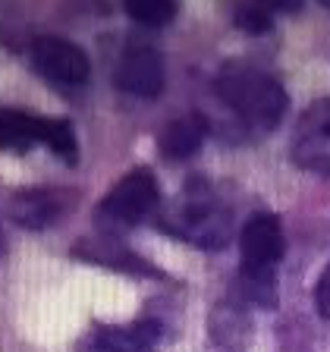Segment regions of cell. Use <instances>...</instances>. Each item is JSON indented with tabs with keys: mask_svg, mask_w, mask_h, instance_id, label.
I'll return each instance as SVG.
<instances>
[{
	"mask_svg": "<svg viewBox=\"0 0 330 352\" xmlns=\"http://www.w3.org/2000/svg\"><path fill=\"white\" fill-rule=\"evenodd\" d=\"M79 205V192L66 189V186H35V189H22L10 201V220L25 230H47L57 227L69 211Z\"/></svg>",
	"mask_w": 330,
	"mask_h": 352,
	"instance_id": "cell-5",
	"label": "cell"
},
{
	"mask_svg": "<svg viewBox=\"0 0 330 352\" xmlns=\"http://www.w3.org/2000/svg\"><path fill=\"white\" fill-rule=\"evenodd\" d=\"M286 249L283 239V223H280L277 214H252L245 220V227L239 233V274H264V277H274V267L280 264Z\"/></svg>",
	"mask_w": 330,
	"mask_h": 352,
	"instance_id": "cell-4",
	"label": "cell"
},
{
	"mask_svg": "<svg viewBox=\"0 0 330 352\" xmlns=\"http://www.w3.org/2000/svg\"><path fill=\"white\" fill-rule=\"evenodd\" d=\"M73 258L88 264H101L110 271L135 274V277H164L151 261H145L142 255H135L132 249H126L123 242H117L113 236H88L73 245Z\"/></svg>",
	"mask_w": 330,
	"mask_h": 352,
	"instance_id": "cell-9",
	"label": "cell"
},
{
	"mask_svg": "<svg viewBox=\"0 0 330 352\" xmlns=\"http://www.w3.org/2000/svg\"><path fill=\"white\" fill-rule=\"evenodd\" d=\"M205 135H208V120L201 113H186V117H176L164 126V132L157 135V148L170 161H186L201 148Z\"/></svg>",
	"mask_w": 330,
	"mask_h": 352,
	"instance_id": "cell-12",
	"label": "cell"
},
{
	"mask_svg": "<svg viewBox=\"0 0 330 352\" xmlns=\"http://www.w3.org/2000/svg\"><path fill=\"white\" fill-rule=\"evenodd\" d=\"M214 88H217L220 101L249 129L267 132L286 113V88L271 73H264L252 63H242V60H230L220 66Z\"/></svg>",
	"mask_w": 330,
	"mask_h": 352,
	"instance_id": "cell-1",
	"label": "cell"
},
{
	"mask_svg": "<svg viewBox=\"0 0 330 352\" xmlns=\"http://www.w3.org/2000/svg\"><path fill=\"white\" fill-rule=\"evenodd\" d=\"M274 7L271 3H236L233 7V22L236 29L249 32V35H264L274 25Z\"/></svg>",
	"mask_w": 330,
	"mask_h": 352,
	"instance_id": "cell-16",
	"label": "cell"
},
{
	"mask_svg": "<svg viewBox=\"0 0 330 352\" xmlns=\"http://www.w3.org/2000/svg\"><path fill=\"white\" fill-rule=\"evenodd\" d=\"M161 205V189L157 179L151 176V170H132L120 179L107 195L101 198V205L95 208L98 223L110 230L123 227H139L142 220H148Z\"/></svg>",
	"mask_w": 330,
	"mask_h": 352,
	"instance_id": "cell-3",
	"label": "cell"
},
{
	"mask_svg": "<svg viewBox=\"0 0 330 352\" xmlns=\"http://www.w3.org/2000/svg\"><path fill=\"white\" fill-rule=\"evenodd\" d=\"M7 255V236H3V230H0V258Z\"/></svg>",
	"mask_w": 330,
	"mask_h": 352,
	"instance_id": "cell-18",
	"label": "cell"
},
{
	"mask_svg": "<svg viewBox=\"0 0 330 352\" xmlns=\"http://www.w3.org/2000/svg\"><path fill=\"white\" fill-rule=\"evenodd\" d=\"M293 161L311 173H330V95L308 104L289 145Z\"/></svg>",
	"mask_w": 330,
	"mask_h": 352,
	"instance_id": "cell-6",
	"label": "cell"
},
{
	"mask_svg": "<svg viewBox=\"0 0 330 352\" xmlns=\"http://www.w3.org/2000/svg\"><path fill=\"white\" fill-rule=\"evenodd\" d=\"M113 82L126 95L157 98L164 91V82H167L161 54L145 47V44L123 51V57L117 60V69H113Z\"/></svg>",
	"mask_w": 330,
	"mask_h": 352,
	"instance_id": "cell-8",
	"label": "cell"
},
{
	"mask_svg": "<svg viewBox=\"0 0 330 352\" xmlns=\"http://www.w3.org/2000/svg\"><path fill=\"white\" fill-rule=\"evenodd\" d=\"M29 57L38 73L44 79L57 82V85H82L91 76L88 54L82 51L79 44L66 41V38H54V35L35 38L29 47Z\"/></svg>",
	"mask_w": 330,
	"mask_h": 352,
	"instance_id": "cell-7",
	"label": "cell"
},
{
	"mask_svg": "<svg viewBox=\"0 0 330 352\" xmlns=\"http://www.w3.org/2000/svg\"><path fill=\"white\" fill-rule=\"evenodd\" d=\"M315 308L318 315L324 321H330V264L324 267V274L318 277V286H315Z\"/></svg>",
	"mask_w": 330,
	"mask_h": 352,
	"instance_id": "cell-17",
	"label": "cell"
},
{
	"mask_svg": "<svg viewBox=\"0 0 330 352\" xmlns=\"http://www.w3.org/2000/svg\"><path fill=\"white\" fill-rule=\"evenodd\" d=\"M161 343V321L142 318L126 327H98L85 340V352H154Z\"/></svg>",
	"mask_w": 330,
	"mask_h": 352,
	"instance_id": "cell-10",
	"label": "cell"
},
{
	"mask_svg": "<svg viewBox=\"0 0 330 352\" xmlns=\"http://www.w3.org/2000/svg\"><path fill=\"white\" fill-rule=\"evenodd\" d=\"M44 145L51 148L66 167H76V164H79V139H76L69 120H63V117L44 120Z\"/></svg>",
	"mask_w": 330,
	"mask_h": 352,
	"instance_id": "cell-14",
	"label": "cell"
},
{
	"mask_svg": "<svg viewBox=\"0 0 330 352\" xmlns=\"http://www.w3.org/2000/svg\"><path fill=\"white\" fill-rule=\"evenodd\" d=\"M44 120L47 117H38V113H29V110L0 107V148L25 154L38 142L44 145Z\"/></svg>",
	"mask_w": 330,
	"mask_h": 352,
	"instance_id": "cell-13",
	"label": "cell"
},
{
	"mask_svg": "<svg viewBox=\"0 0 330 352\" xmlns=\"http://www.w3.org/2000/svg\"><path fill=\"white\" fill-rule=\"evenodd\" d=\"M161 227L195 249H223L233 236V214L205 179H189L183 195L161 214Z\"/></svg>",
	"mask_w": 330,
	"mask_h": 352,
	"instance_id": "cell-2",
	"label": "cell"
},
{
	"mask_svg": "<svg viewBox=\"0 0 330 352\" xmlns=\"http://www.w3.org/2000/svg\"><path fill=\"white\" fill-rule=\"evenodd\" d=\"M208 330H211V340L227 352H242L255 337V327H252L249 311L233 299H223L211 308V318H208Z\"/></svg>",
	"mask_w": 330,
	"mask_h": 352,
	"instance_id": "cell-11",
	"label": "cell"
},
{
	"mask_svg": "<svg viewBox=\"0 0 330 352\" xmlns=\"http://www.w3.org/2000/svg\"><path fill=\"white\" fill-rule=\"evenodd\" d=\"M126 13L135 22H142V25L161 29V25L173 22L176 3H170V0H129V3H126Z\"/></svg>",
	"mask_w": 330,
	"mask_h": 352,
	"instance_id": "cell-15",
	"label": "cell"
}]
</instances>
